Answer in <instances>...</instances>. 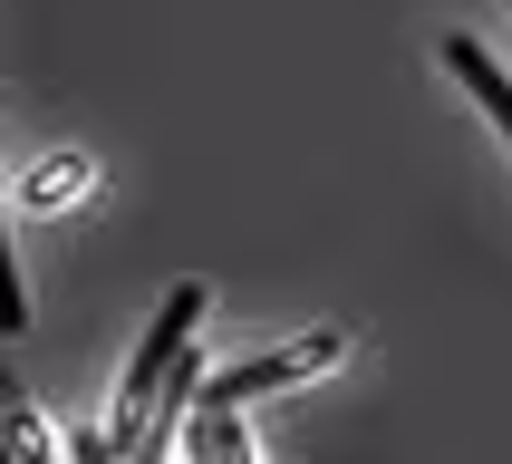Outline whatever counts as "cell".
I'll use <instances>...</instances> for the list:
<instances>
[{"label": "cell", "instance_id": "8992f818", "mask_svg": "<svg viewBox=\"0 0 512 464\" xmlns=\"http://www.w3.org/2000/svg\"><path fill=\"white\" fill-rule=\"evenodd\" d=\"M68 194H87V165H49L29 184V203H68Z\"/></svg>", "mask_w": 512, "mask_h": 464}, {"label": "cell", "instance_id": "277c9868", "mask_svg": "<svg viewBox=\"0 0 512 464\" xmlns=\"http://www.w3.org/2000/svg\"><path fill=\"white\" fill-rule=\"evenodd\" d=\"M184 426H194V464H252V445H242V426H232V416H213V406H194Z\"/></svg>", "mask_w": 512, "mask_h": 464}, {"label": "cell", "instance_id": "6da1fadb", "mask_svg": "<svg viewBox=\"0 0 512 464\" xmlns=\"http://www.w3.org/2000/svg\"><path fill=\"white\" fill-rule=\"evenodd\" d=\"M194 329H203V290L184 281L165 310H155V329H145V348H136V368H126V387H116L107 445H136V435H145V406H155V387H165V368L184 358V339H194Z\"/></svg>", "mask_w": 512, "mask_h": 464}, {"label": "cell", "instance_id": "3957f363", "mask_svg": "<svg viewBox=\"0 0 512 464\" xmlns=\"http://www.w3.org/2000/svg\"><path fill=\"white\" fill-rule=\"evenodd\" d=\"M445 68H455V78L474 87V107H484L493 126H503V136H512V78H503V68H493L484 49H474V39H464V29H455V39H445Z\"/></svg>", "mask_w": 512, "mask_h": 464}, {"label": "cell", "instance_id": "52a82bcc", "mask_svg": "<svg viewBox=\"0 0 512 464\" xmlns=\"http://www.w3.org/2000/svg\"><path fill=\"white\" fill-rule=\"evenodd\" d=\"M0 464H20V455H10V426H0Z\"/></svg>", "mask_w": 512, "mask_h": 464}, {"label": "cell", "instance_id": "7a4b0ae2", "mask_svg": "<svg viewBox=\"0 0 512 464\" xmlns=\"http://www.w3.org/2000/svg\"><path fill=\"white\" fill-rule=\"evenodd\" d=\"M329 358H339V329H310V339L271 348V358H252V368H223V377H203V387H194V406H213V416H242L252 397H271V387H290V377L329 368Z\"/></svg>", "mask_w": 512, "mask_h": 464}, {"label": "cell", "instance_id": "5b68a950", "mask_svg": "<svg viewBox=\"0 0 512 464\" xmlns=\"http://www.w3.org/2000/svg\"><path fill=\"white\" fill-rule=\"evenodd\" d=\"M29 300H20V261H10V232H0V329H20Z\"/></svg>", "mask_w": 512, "mask_h": 464}]
</instances>
